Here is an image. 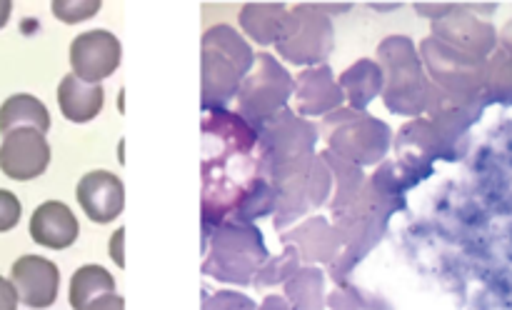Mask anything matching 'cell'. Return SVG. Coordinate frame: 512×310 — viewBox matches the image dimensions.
Here are the masks:
<instances>
[{
    "label": "cell",
    "instance_id": "cell-3",
    "mask_svg": "<svg viewBox=\"0 0 512 310\" xmlns=\"http://www.w3.org/2000/svg\"><path fill=\"white\" fill-rule=\"evenodd\" d=\"M255 53L248 40L230 25L220 23L203 35V108L223 110L238 95L250 73Z\"/></svg>",
    "mask_w": 512,
    "mask_h": 310
},
{
    "label": "cell",
    "instance_id": "cell-22",
    "mask_svg": "<svg viewBox=\"0 0 512 310\" xmlns=\"http://www.w3.org/2000/svg\"><path fill=\"white\" fill-rule=\"evenodd\" d=\"M108 293H115V278L103 265H83L70 278L68 300L73 310H88V305Z\"/></svg>",
    "mask_w": 512,
    "mask_h": 310
},
{
    "label": "cell",
    "instance_id": "cell-17",
    "mask_svg": "<svg viewBox=\"0 0 512 310\" xmlns=\"http://www.w3.org/2000/svg\"><path fill=\"white\" fill-rule=\"evenodd\" d=\"M105 93L100 85L83 83L75 78L73 73L65 75L58 85V105L60 113L70 120V123H90L95 115L103 110Z\"/></svg>",
    "mask_w": 512,
    "mask_h": 310
},
{
    "label": "cell",
    "instance_id": "cell-14",
    "mask_svg": "<svg viewBox=\"0 0 512 310\" xmlns=\"http://www.w3.org/2000/svg\"><path fill=\"white\" fill-rule=\"evenodd\" d=\"M295 110L298 115H328L333 110L343 108L345 95L340 90L338 80H335L330 65H315V68L303 70V73L295 78Z\"/></svg>",
    "mask_w": 512,
    "mask_h": 310
},
{
    "label": "cell",
    "instance_id": "cell-19",
    "mask_svg": "<svg viewBox=\"0 0 512 310\" xmlns=\"http://www.w3.org/2000/svg\"><path fill=\"white\" fill-rule=\"evenodd\" d=\"M285 18H288V5L283 3H248L240 10V28L248 38L258 45L278 43L283 33Z\"/></svg>",
    "mask_w": 512,
    "mask_h": 310
},
{
    "label": "cell",
    "instance_id": "cell-15",
    "mask_svg": "<svg viewBox=\"0 0 512 310\" xmlns=\"http://www.w3.org/2000/svg\"><path fill=\"white\" fill-rule=\"evenodd\" d=\"M78 203L93 223H110L125 208L123 180L108 170H93L78 183Z\"/></svg>",
    "mask_w": 512,
    "mask_h": 310
},
{
    "label": "cell",
    "instance_id": "cell-20",
    "mask_svg": "<svg viewBox=\"0 0 512 310\" xmlns=\"http://www.w3.org/2000/svg\"><path fill=\"white\" fill-rule=\"evenodd\" d=\"M18 128H33L43 135L50 130L48 108H45L35 95H10V98L0 105V133L8 135Z\"/></svg>",
    "mask_w": 512,
    "mask_h": 310
},
{
    "label": "cell",
    "instance_id": "cell-7",
    "mask_svg": "<svg viewBox=\"0 0 512 310\" xmlns=\"http://www.w3.org/2000/svg\"><path fill=\"white\" fill-rule=\"evenodd\" d=\"M293 88L295 80L275 60V55L258 53L253 68L245 75L238 95H235L238 115L250 128L258 130L260 125L268 123L273 115H278L288 105V100L293 98Z\"/></svg>",
    "mask_w": 512,
    "mask_h": 310
},
{
    "label": "cell",
    "instance_id": "cell-23",
    "mask_svg": "<svg viewBox=\"0 0 512 310\" xmlns=\"http://www.w3.org/2000/svg\"><path fill=\"white\" fill-rule=\"evenodd\" d=\"M320 158L325 160V165H328L330 173H333L335 195H333V200H330V208L345 203V200H348L350 195L358 193L360 185L368 180V175L363 173V168H360V165L348 163V160L338 158V155L330 153V150H323V153H320Z\"/></svg>",
    "mask_w": 512,
    "mask_h": 310
},
{
    "label": "cell",
    "instance_id": "cell-10",
    "mask_svg": "<svg viewBox=\"0 0 512 310\" xmlns=\"http://www.w3.org/2000/svg\"><path fill=\"white\" fill-rule=\"evenodd\" d=\"M120 55V40L110 30H88L70 43V68L83 83L100 85L118 70Z\"/></svg>",
    "mask_w": 512,
    "mask_h": 310
},
{
    "label": "cell",
    "instance_id": "cell-27",
    "mask_svg": "<svg viewBox=\"0 0 512 310\" xmlns=\"http://www.w3.org/2000/svg\"><path fill=\"white\" fill-rule=\"evenodd\" d=\"M203 310H258L253 298L235 290H218L213 295H205Z\"/></svg>",
    "mask_w": 512,
    "mask_h": 310
},
{
    "label": "cell",
    "instance_id": "cell-11",
    "mask_svg": "<svg viewBox=\"0 0 512 310\" xmlns=\"http://www.w3.org/2000/svg\"><path fill=\"white\" fill-rule=\"evenodd\" d=\"M50 145L43 133L33 128H18L3 135L0 143V170L10 180H35L48 170Z\"/></svg>",
    "mask_w": 512,
    "mask_h": 310
},
{
    "label": "cell",
    "instance_id": "cell-25",
    "mask_svg": "<svg viewBox=\"0 0 512 310\" xmlns=\"http://www.w3.org/2000/svg\"><path fill=\"white\" fill-rule=\"evenodd\" d=\"M298 268H300L298 250H295L293 245H285L283 253H280L278 258H268L263 265H260L258 273L253 275L250 283H253L258 290L273 288V285L285 283V280H288Z\"/></svg>",
    "mask_w": 512,
    "mask_h": 310
},
{
    "label": "cell",
    "instance_id": "cell-8",
    "mask_svg": "<svg viewBox=\"0 0 512 310\" xmlns=\"http://www.w3.org/2000/svg\"><path fill=\"white\" fill-rule=\"evenodd\" d=\"M335 48L333 18L323 10V5L300 3L288 8L283 33H280L275 50L280 58L293 65H325Z\"/></svg>",
    "mask_w": 512,
    "mask_h": 310
},
{
    "label": "cell",
    "instance_id": "cell-16",
    "mask_svg": "<svg viewBox=\"0 0 512 310\" xmlns=\"http://www.w3.org/2000/svg\"><path fill=\"white\" fill-rule=\"evenodd\" d=\"M80 225L73 210L60 200H48L38 205L30 218V238L50 250H65L78 240Z\"/></svg>",
    "mask_w": 512,
    "mask_h": 310
},
{
    "label": "cell",
    "instance_id": "cell-6",
    "mask_svg": "<svg viewBox=\"0 0 512 310\" xmlns=\"http://www.w3.org/2000/svg\"><path fill=\"white\" fill-rule=\"evenodd\" d=\"M383 70L385 108L395 115H418L428 105V83H425L420 58L413 40L405 35H390L378 45V60Z\"/></svg>",
    "mask_w": 512,
    "mask_h": 310
},
{
    "label": "cell",
    "instance_id": "cell-26",
    "mask_svg": "<svg viewBox=\"0 0 512 310\" xmlns=\"http://www.w3.org/2000/svg\"><path fill=\"white\" fill-rule=\"evenodd\" d=\"M100 8H103L100 0H53V5H50L55 18L63 20V23L68 25L83 23V20L93 18Z\"/></svg>",
    "mask_w": 512,
    "mask_h": 310
},
{
    "label": "cell",
    "instance_id": "cell-18",
    "mask_svg": "<svg viewBox=\"0 0 512 310\" xmlns=\"http://www.w3.org/2000/svg\"><path fill=\"white\" fill-rule=\"evenodd\" d=\"M340 90L353 110H365L380 93H383V70L375 60L363 58L338 78Z\"/></svg>",
    "mask_w": 512,
    "mask_h": 310
},
{
    "label": "cell",
    "instance_id": "cell-24",
    "mask_svg": "<svg viewBox=\"0 0 512 310\" xmlns=\"http://www.w3.org/2000/svg\"><path fill=\"white\" fill-rule=\"evenodd\" d=\"M325 305L330 310H393L383 298L363 288H355L348 280L338 283L333 293L325 295Z\"/></svg>",
    "mask_w": 512,
    "mask_h": 310
},
{
    "label": "cell",
    "instance_id": "cell-1",
    "mask_svg": "<svg viewBox=\"0 0 512 310\" xmlns=\"http://www.w3.org/2000/svg\"><path fill=\"white\" fill-rule=\"evenodd\" d=\"M203 150V225L210 228L270 180L260 173L258 133L238 113L205 110Z\"/></svg>",
    "mask_w": 512,
    "mask_h": 310
},
{
    "label": "cell",
    "instance_id": "cell-21",
    "mask_svg": "<svg viewBox=\"0 0 512 310\" xmlns=\"http://www.w3.org/2000/svg\"><path fill=\"white\" fill-rule=\"evenodd\" d=\"M283 285L290 310H325V273L318 265L298 268Z\"/></svg>",
    "mask_w": 512,
    "mask_h": 310
},
{
    "label": "cell",
    "instance_id": "cell-33",
    "mask_svg": "<svg viewBox=\"0 0 512 310\" xmlns=\"http://www.w3.org/2000/svg\"><path fill=\"white\" fill-rule=\"evenodd\" d=\"M10 13H13V3L10 0H0V28H5V23L10 20Z\"/></svg>",
    "mask_w": 512,
    "mask_h": 310
},
{
    "label": "cell",
    "instance_id": "cell-13",
    "mask_svg": "<svg viewBox=\"0 0 512 310\" xmlns=\"http://www.w3.org/2000/svg\"><path fill=\"white\" fill-rule=\"evenodd\" d=\"M283 245H293L300 255V263H335L343 250V240H340L338 230L328 218H305L303 223L293 225L290 230L280 233Z\"/></svg>",
    "mask_w": 512,
    "mask_h": 310
},
{
    "label": "cell",
    "instance_id": "cell-9",
    "mask_svg": "<svg viewBox=\"0 0 512 310\" xmlns=\"http://www.w3.org/2000/svg\"><path fill=\"white\" fill-rule=\"evenodd\" d=\"M255 133H258L260 173L268 180L278 170L313 155L315 143H318V128L290 108L280 110Z\"/></svg>",
    "mask_w": 512,
    "mask_h": 310
},
{
    "label": "cell",
    "instance_id": "cell-4",
    "mask_svg": "<svg viewBox=\"0 0 512 310\" xmlns=\"http://www.w3.org/2000/svg\"><path fill=\"white\" fill-rule=\"evenodd\" d=\"M270 185L275 190L273 225L283 233L288 225H295V220L328 203L333 193V173L325 160L313 153L270 175Z\"/></svg>",
    "mask_w": 512,
    "mask_h": 310
},
{
    "label": "cell",
    "instance_id": "cell-12",
    "mask_svg": "<svg viewBox=\"0 0 512 310\" xmlns=\"http://www.w3.org/2000/svg\"><path fill=\"white\" fill-rule=\"evenodd\" d=\"M10 283H13L20 303L43 310L50 308L58 298L60 270L53 260L40 258V255H23L10 268Z\"/></svg>",
    "mask_w": 512,
    "mask_h": 310
},
{
    "label": "cell",
    "instance_id": "cell-30",
    "mask_svg": "<svg viewBox=\"0 0 512 310\" xmlns=\"http://www.w3.org/2000/svg\"><path fill=\"white\" fill-rule=\"evenodd\" d=\"M123 238H125V228H118L110 238V258L118 263V268H125V253H123Z\"/></svg>",
    "mask_w": 512,
    "mask_h": 310
},
{
    "label": "cell",
    "instance_id": "cell-31",
    "mask_svg": "<svg viewBox=\"0 0 512 310\" xmlns=\"http://www.w3.org/2000/svg\"><path fill=\"white\" fill-rule=\"evenodd\" d=\"M88 310H125V300L118 293H108L95 300L93 305H88Z\"/></svg>",
    "mask_w": 512,
    "mask_h": 310
},
{
    "label": "cell",
    "instance_id": "cell-29",
    "mask_svg": "<svg viewBox=\"0 0 512 310\" xmlns=\"http://www.w3.org/2000/svg\"><path fill=\"white\" fill-rule=\"evenodd\" d=\"M18 303L20 300H18V293H15L13 283L0 275V310H18Z\"/></svg>",
    "mask_w": 512,
    "mask_h": 310
},
{
    "label": "cell",
    "instance_id": "cell-32",
    "mask_svg": "<svg viewBox=\"0 0 512 310\" xmlns=\"http://www.w3.org/2000/svg\"><path fill=\"white\" fill-rule=\"evenodd\" d=\"M258 310H290V305L283 295H268V298L258 305Z\"/></svg>",
    "mask_w": 512,
    "mask_h": 310
},
{
    "label": "cell",
    "instance_id": "cell-5",
    "mask_svg": "<svg viewBox=\"0 0 512 310\" xmlns=\"http://www.w3.org/2000/svg\"><path fill=\"white\" fill-rule=\"evenodd\" d=\"M323 138L330 153L365 168L383 163L393 143V130L365 110L338 108L325 115Z\"/></svg>",
    "mask_w": 512,
    "mask_h": 310
},
{
    "label": "cell",
    "instance_id": "cell-28",
    "mask_svg": "<svg viewBox=\"0 0 512 310\" xmlns=\"http://www.w3.org/2000/svg\"><path fill=\"white\" fill-rule=\"evenodd\" d=\"M20 215H23V205L15 198L10 190L0 188V233H8L18 225Z\"/></svg>",
    "mask_w": 512,
    "mask_h": 310
},
{
    "label": "cell",
    "instance_id": "cell-2",
    "mask_svg": "<svg viewBox=\"0 0 512 310\" xmlns=\"http://www.w3.org/2000/svg\"><path fill=\"white\" fill-rule=\"evenodd\" d=\"M205 230V260L203 273L215 280L235 285H250L260 265L270 258L263 233L255 223H233L225 220L218 225H203Z\"/></svg>",
    "mask_w": 512,
    "mask_h": 310
}]
</instances>
